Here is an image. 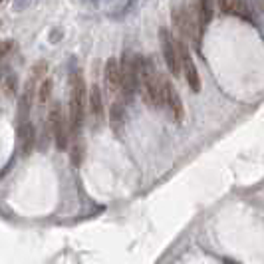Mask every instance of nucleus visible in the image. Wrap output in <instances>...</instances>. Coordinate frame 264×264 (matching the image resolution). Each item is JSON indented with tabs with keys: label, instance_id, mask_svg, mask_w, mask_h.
Here are the masks:
<instances>
[{
	"label": "nucleus",
	"instance_id": "obj_2",
	"mask_svg": "<svg viewBox=\"0 0 264 264\" xmlns=\"http://www.w3.org/2000/svg\"><path fill=\"white\" fill-rule=\"evenodd\" d=\"M86 103H88V94H86V84L82 74H74L70 77V103H68V123H70V133H80L86 117Z\"/></svg>",
	"mask_w": 264,
	"mask_h": 264
},
{
	"label": "nucleus",
	"instance_id": "obj_11",
	"mask_svg": "<svg viewBox=\"0 0 264 264\" xmlns=\"http://www.w3.org/2000/svg\"><path fill=\"white\" fill-rule=\"evenodd\" d=\"M219 8L226 16H246L248 4L236 2V0H223V2H219Z\"/></svg>",
	"mask_w": 264,
	"mask_h": 264
},
{
	"label": "nucleus",
	"instance_id": "obj_1",
	"mask_svg": "<svg viewBox=\"0 0 264 264\" xmlns=\"http://www.w3.org/2000/svg\"><path fill=\"white\" fill-rule=\"evenodd\" d=\"M137 62V90L141 92L143 101L149 105L151 110H161L163 99H161V82L155 72L153 64L147 58L135 56Z\"/></svg>",
	"mask_w": 264,
	"mask_h": 264
},
{
	"label": "nucleus",
	"instance_id": "obj_3",
	"mask_svg": "<svg viewBox=\"0 0 264 264\" xmlns=\"http://www.w3.org/2000/svg\"><path fill=\"white\" fill-rule=\"evenodd\" d=\"M171 18H173V26L179 34L181 42H193L195 46L201 44V34L197 28V18H195V6L191 4H175L171 8Z\"/></svg>",
	"mask_w": 264,
	"mask_h": 264
},
{
	"label": "nucleus",
	"instance_id": "obj_4",
	"mask_svg": "<svg viewBox=\"0 0 264 264\" xmlns=\"http://www.w3.org/2000/svg\"><path fill=\"white\" fill-rule=\"evenodd\" d=\"M48 129L52 133L54 141H56L58 149H68V141H70V123L64 117V113L60 110V105L54 103L52 110L48 113Z\"/></svg>",
	"mask_w": 264,
	"mask_h": 264
},
{
	"label": "nucleus",
	"instance_id": "obj_6",
	"mask_svg": "<svg viewBox=\"0 0 264 264\" xmlns=\"http://www.w3.org/2000/svg\"><path fill=\"white\" fill-rule=\"evenodd\" d=\"M159 82H161V99H163V108L169 112L171 119L173 121H183L185 117V108H183V101L177 94V90L173 88L167 77L159 75Z\"/></svg>",
	"mask_w": 264,
	"mask_h": 264
},
{
	"label": "nucleus",
	"instance_id": "obj_16",
	"mask_svg": "<svg viewBox=\"0 0 264 264\" xmlns=\"http://www.w3.org/2000/svg\"><path fill=\"white\" fill-rule=\"evenodd\" d=\"M225 264H241V262H236V260H230V258H225Z\"/></svg>",
	"mask_w": 264,
	"mask_h": 264
},
{
	"label": "nucleus",
	"instance_id": "obj_12",
	"mask_svg": "<svg viewBox=\"0 0 264 264\" xmlns=\"http://www.w3.org/2000/svg\"><path fill=\"white\" fill-rule=\"evenodd\" d=\"M20 137H22V149L24 153H30L34 147V127L32 123H24L20 127Z\"/></svg>",
	"mask_w": 264,
	"mask_h": 264
},
{
	"label": "nucleus",
	"instance_id": "obj_7",
	"mask_svg": "<svg viewBox=\"0 0 264 264\" xmlns=\"http://www.w3.org/2000/svg\"><path fill=\"white\" fill-rule=\"evenodd\" d=\"M159 40H161V50H163L167 70L173 75H179L181 74V58H179V44H177V40L173 38V34L167 28H161Z\"/></svg>",
	"mask_w": 264,
	"mask_h": 264
},
{
	"label": "nucleus",
	"instance_id": "obj_15",
	"mask_svg": "<svg viewBox=\"0 0 264 264\" xmlns=\"http://www.w3.org/2000/svg\"><path fill=\"white\" fill-rule=\"evenodd\" d=\"M10 50V42H0V58L4 56Z\"/></svg>",
	"mask_w": 264,
	"mask_h": 264
},
{
	"label": "nucleus",
	"instance_id": "obj_8",
	"mask_svg": "<svg viewBox=\"0 0 264 264\" xmlns=\"http://www.w3.org/2000/svg\"><path fill=\"white\" fill-rule=\"evenodd\" d=\"M179 44V58H181V72L185 75V82L187 86L193 90V92H199L201 90V77H199V72H197V66L193 62V56L189 52V46L185 42L177 40Z\"/></svg>",
	"mask_w": 264,
	"mask_h": 264
},
{
	"label": "nucleus",
	"instance_id": "obj_14",
	"mask_svg": "<svg viewBox=\"0 0 264 264\" xmlns=\"http://www.w3.org/2000/svg\"><path fill=\"white\" fill-rule=\"evenodd\" d=\"M82 159H84V143H82V139H77L72 149V161H74V165H80Z\"/></svg>",
	"mask_w": 264,
	"mask_h": 264
},
{
	"label": "nucleus",
	"instance_id": "obj_10",
	"mask_svg": "<svg viewBox=\"0 0 264 264\" xmlns=\"http://www.w3.org/2000/svg\"><path fill=\"white\" fill-rule=\"evenodd\" d=\"M193 6H195V18H197L199 34L203 36V34H205V30H207L208 22H210V18H213V2H205V0H201V2H195Z\"/></svg>",
	"mask_w": 264,
	"mask_h": 264
},
{
	"label": "nucleus",
	"instance_id": "obj_5",
	"mask_svg": "<svg viewBox=\"0 0 264 264\" xmlns=\"http://www.w3.org/2000/svg\"><path fill=\"white\" fill-rule=\"evenodd\" d=\"M119 72H121V90H123V101L129 103L133 94L137 90V62L131 54H123L119 60Z\"/></svg>",
	"mask_w": 264,
	"mask_h": 264
},
{
	"label": "nucleus",
	"instance_id": "obj_9",
	"mask_svg": "<svg viewBox=\"0 0 264 264\" xmlns=\"http://www.w3.org/2000/svg\"><path fill=\"white\" fill-rule=\"evenodd\" d=\"M88 110H90V115H92L95 125H101L105 119V105H103L101 90L95 84L90 88V94H88Z\"/></svg>",
	"mask_w": 264,
	"mask_h": 264
},
{
	"label": "nucleus",
	"instance_id": "obj_13",
	"mask_svg": "<svg viewBox=\"0 0 264 264\" xmlns=\"http://www.w3.org/2000/svg\"><path fill=\"white\" fill-rule=\"evenodd\" d=\"M50 95H52V80L46 77V80H42V84L38 88V101L40 103H46L50 99Z\"/></svg>",
	"mask_w": 264,
	"mask_h": 264
}]
</instances>
